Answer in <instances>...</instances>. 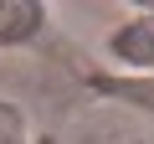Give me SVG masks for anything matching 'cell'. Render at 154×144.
<instances>
[{
  "label": "cell",
  "mask_w": 154,
  "mask_h": 144,
  "mask_svg": "<svg viewBox=\"0 0 154 144\" xmlns=\"http://www.w3.org/2000/svg\"><path fill=\"white\" fill-rule=\"evenodd\" d=\"M139 11H144V5H139ZM108 52H113V62L134 67L139 77H154V11H144V16H134L128 26H118L113 41H108Z\"/></svg>",
  "instance_id": "cell-1"
},
{
  "label": "cell",
  "mask_w": 154,
  "mask_h": 144,
  "mask_svg": "<svg viewBox=\"0 0 154 144\" xmlns=\"http://www.w3.org/2000/svg\"><path fill=\"white\" fill-rule=\"evenodd\" d=\"M41 26V5L21 0V5H0V41H26Z\"/></svg>",
  "instance_id": "cell-2"
},
{
  "label": "cell",
  "mask_w": 154,
  "mask_h": 144,
  "mask_svg": "<svg viewBox=\"0 0 154 144\" xmlns=\"http://www.w3.org/2000/svg\"><path fill=\"white\" fill-rule=\"evenodd\" d=\"M0 144H31L26 108H16V103H0Z\"/></svg>",
  "instance_id": "cell-3"
},
{
  "label": "cell",
  "mask_w": 154,
  "mask_h": 144,
  "mask_svg": "<svg viewBox=\"0 0 154 144\" xmlns=\"http://www.w3.org/2000/svg\"><path fill=\"white\" fill-rule=\"evenodd\" d=\"M108 93H118V98H128V103H139V108H149L154 113V77H123V83H103Z\"/></svg>",
  "instance_id": "cell-4"
}]
</instances>
